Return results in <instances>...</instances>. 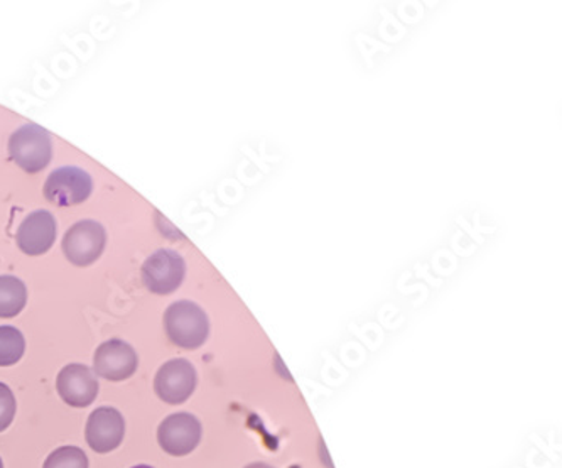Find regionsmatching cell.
<instances>
[{
    "mask_svg": "<svg viewBox=\"0 0 562 468\" xmlns=\"http://www.w3.org/2000/svg\"><path fill=\"white\" fill-rule=\"evenodd\" d=\"M245 468H274L271 465L262 464V461H257V464L249 465V467Z\"/></svg>",
    "mask_w": 562,
    "mask_h": 468,
    "instance_id": "cell-16",
    "label": "cell"
},
{
    "mask_svg": "<svg viewBox=\"0 0 562 468\" xmlns=\"http://www.w3.org/2000/svg\"><path fill=\"white\" fill-rule=\"evenodd\" d=\"M165 328L172 344L194 350L209 338V316L193 301H178L166 310Z\"/></svg>",
    "mask_w": 562,
    "mask_h": 468,
    "instance_id": "cell-1",
    "label": "cell"
},
{
    "mask_svg": "<svg viewBox=\"0 0 562 468\" xmlns=\"http://www.w3.org/2000/svg\"><path fill=\"white\" fill-rule=\"evenodd\" d=\"M56 241V220L46 210H37L22 220L15 242L19 249L27 256H41L48 253Z\"/></svg>",
    "mask_w": 562,
    "mask_h": 468,
    "instance_id": "cell-11",
    "label": "cell"
},
{
    "mask_svg": "<svg viewBox=\"0 0 562 468\" xmlns=\"http://www.w3.org/2000/svg\"><path fill=\"white\" fill-rule=\"evenodd\" d=\"M92 190V176L75 166L56 169L44 183V197L56 207L80 205Z\"/></svg>",
    "mask_w": 562,
    "mask_h": 468,
    "instance_id": "cell-3",
    "label": "cell"
},
{
    "mask_svg": "<svg viewBox=\"0 0 562 468\" xmlns=\"http://www.w3.org/2000/svg\"><path fill=\"white\" fill-rule=\"evenodd\" d=\"M137 367H139V357L136 350L127 342L119 338L103 342L93 357V370L97 376L103 377L106 381H127L128 377L137 372Z\"/></svg>",
    "mask_w": 562,
    "mask_h": 468,
    "instance_id": "cell-9",
    "label": "cell"
},
{
    "mask_svg": "<svg viewBox=\"0 0 562 468\" xmlns=\"http://www.w3.org/2000/svg\"><path fill=\"white\" fill-rule=\"evenodd\" d=\"M131 468H154V467H150V465H136V467H131Z\"/></svg>",
    "mask_w": 562,
    "mask_h": 468,
    "instance_id": "cell-17",
    "label": "cell"
},
{
    "mask_svg": "<svg viewBox=\"0 0 562 468\" xmlns=\"http://www.w3.org/2000/svg\"><path fill=\"white\" fill-rule=\"evenodd\" d=\"M198 376L193 364L187 359H172L159 367L154 377V391L165 403L183 404L196 389Z\"/></svg>",
    "mask_w": 562,
    "mask_h": 468,
    "instance_id": "cell-5",
    "label": "cell"
},
{
    "mask_svg": "<svg viewBox=\"0 0 562 468\" xmlns=\"http://www.w3.org/2000/svg\"><path fill=\"white\" fill-rule=\"evenodd\" d=\"M105 242V229L95 220H83L66 232L63 253L75 266L87 267L102 256Z\"/></svg>",
    "mask_w": 562,
    "mask_h": 468,
    "instance_id": "cell-6",
    "label": "cell"
},
{
    "mask_svg": "<svg viewBox=\"0 0 562 468\" xmlns=\"http://www.w3.org/2000/svg\"><path fill=\"white\" fill-rule=\"evenodd\" d=\"M9 156L19 168L30 175L43 171L53 156L48 131L37 124L22 125L9 140Z\"/></svg>",
    "mask_w": 562,
    "mask_h": 468,
    "instance_id": "cell-2",
    "label": "cell"
},
{
    "mask_svg": "<svg viewBox=\"0 0 562 468\" xmlns=\"http://www.w3.org/2000/svg\"><path fill=\"white\" fill-rule=\"evenodd\" d=\"M59 398L71 408H88L99 395L95 372L83 364H70L59 370L56 379Z\"/></svg>",
    "mask_w": 562,
    "mask_h": 468,
    "instance_id": "cell-10",
    "label": "cell"
},
{
    "mask_svg": "<svg viewBox=\"0 0 562 468\" xmlns=\"http://www.w3.org/2000/svg\"><path fill=\"white\" fill-rule=\"evenodd\" d=\"M15 411H18V404H15L14 392L8 385L0 382V433L5 432L12 425Z\"/></svg>",
    "mask_w": 562,
    "mask_h": 468,
    "instance_id": "cell-15",
    "label": "cell"
},
{
    "mask_svg": "<svg viewBox=\"0 0 562 468\" xmlns=\"http://www.w3.org/2000/svg\"><path fill=\"white\" fill-rule=\"evenodd\" d=\"M27 303V289L14 276H0V319H14Z\"/></svg>",
    "mask_w": 562,
    "mask_h": 468,
    "instance_id": "cell-12",
    "label": "cell"
},
{
    "mask_svg": "<svg viewBox=\"0 0 562 468\" xmlns=\"http://www.w3.org/2000/svg\"><path fill=\"white\" fill-rule=\"evenodd\" d=\"M26 341L14 326H0V367H11L22 359Z\"/></svg>",
    "mask_w": 562,
    "mask_h": 468,
    "instance_id": "cell-13",
    "label": "cell"
},
{
    "mask_svg": "<svg viewBox=\"0 0 562 468\" xmlns=\"http://www.w3.org/2000/svg\"><path fill=\"white\" fill-rule=\"evenodd\" d=\"M0 468H4V464H2V458H0Z\"/></svg>",
    "mask_w": 562,
    "mask_h": 468,
    "instance_id": "cell-18",
    "label": "cell"
},
{
    "mask_svg": "<svg viewBox=\"0 0 562 468\" xmlns=\"http://www.w3.org/2000/svg\"><path fill=\"white\" fill-rule=\"evenodd\" d=\"M187 264L171 249L154 253L143 266V282L150 293L171 294L183 282Z\"/></svg>",
    "mask_w": 562,
    "mask_h": 468,
    "instance_id": "cell-7",
    "label": "cell"
},
{
    "mask_svg": "<svg viewBox=\"0 0 562 468\" xmlns=\"http://www.w3.org/2000/svg\"><path fill=\"white\" fill-rule=\"evenodd\" d=\"M88 457L81 448L59 447L44 461L43 468H88Z\"/></svg>",
    "mask_w": 562,
    "mask_h": 468,
    "instance_id": "cell-14",
    "label": "cell"
},
{
    "mask_svg": "<svg viewBox=\"0 0 562 468\" xmlns=\"http://www.w3.org/2000/svg\"><path fill=\"white\" fill-rule=\"evenodd\" d=\"M125 420L121 411L115 408H97L88 416L87 428H85V439L88 447L95 454H110L117 450L124 442Z\"/></svg>",
    "mask_w": 562,
    "mask_h": 468,
    "instance_id": "cell-8",
    "label": "cell"
},
{
    "mask_svg": "<svg viewBox=\"0 0 562 468\" xmlns=\"http://www.w3.org/2000/svg\"><path fill=\"white\" fill-rule=\"evenodd\" d=\"M203 428L191 413L169 414L157 428V442L165 454L187 457L200 445Z\"/></svg>",
    "mask_w": 562,
    "mask_h": 468,
    "instance_id": "cell-4",
    "label": "cell"
}]
</instances>
